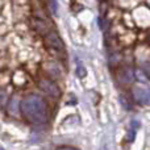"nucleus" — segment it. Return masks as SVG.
Returning a JSON list of instances; mask_svg holds the SVG:
<instances>
[{"mask_svg":"<svg viewBox=\"0 0 150 150\" xmlns=\"http://www.w3.org/2000/svg\"><path fill=\"white\" fill-rule=\"evenodd\" d=\"M20 111L24 119L34 125H42L49 120V107L46 101L38 95L25 96L20 103Z\"/></svg>","mask_w":150,"mask_h":150,"instance_id":"nucleus-1","label":"nucleus"},{"mask_svg":"<svg viewBox=\"0 0 150 150\" xmlns=\"http://www.w3.org/2000/svg\"><path fill=\"white\" fill-rule=\"evenodd\" d=\"M132 95L140 105H150V84H136L132 88Z\"/></svg>","mask_w":150,"mask_h":150,"instance_id":"nucleus-2","label":"nucleus"},{"mask_svg":"<svg viewBox=\"0 0 150 150\" xmlns=\"http://www.w3.org/2000/svg\"><path fill=\"white\" fill-rule=\"evenodd\" d=\"M45 44H46L47 47L55 50V52H63L65 50L63 41L61 40V37L55 32H47L45 34Z\"/></svg>","mask_w":150,"mask_h":150,"instance_id":"nucleus-3","label":"nucleus"},{"mask_svg":"<svg viewBox=\"0 0 150 150\" xmlns=\"http://www.w3.org/2000/svg\"><path fill=\"white\" fill-rule=\"evenodd\" d=\"M38 87L44 91L46 95L52 96V98H58L61 95V90L57 84H55L53 80L46 79V78H42L38 82Z\"/></svg>","mask_w":150,"mask_h":150,"instance_id":"nucleus-4","label":"nucleus"},{"mask_svg":"<svg viewBox=\"0 0 150 150\" xmlns=\"http://www.w3.org/2000/svg\"><path fill=\"white\" fill-rule=\"evenodd\" d=\"M117 80H119L120 83H122V84H132L136 80L133 69H130V67L120 69L119 73H117Z\"/></svg>","mask_w":150,"mask_h":150,"instance_id":"nucleus-5","label":"nucleus"},{"mask_svg":"<svg viewBox=\"0 0 150 150\" xmlns=\"http://www.w3.org/2000/svg\"><path fill=\"white\" fill-rule=\"evenodd\" d=\"M20 103L21 100L18 99L17 95H13L12 98H11V100L8 101V113L11 115V116H18V112H20Z\"/></svg>","mask_w":150,"mask_h":150,"instance_id":"nucleus-6","label":"nucleus"},{"mask_svg":"<svg viewBox=\"0 0 150 150\" xmlns=\"http://www.w3.org/2000/svg\"><path fill=\"white\" fill-rule=\"evenodd\" d=\"M32 26H33V29L38 34H44L45 36V34L49 32V28H47L46 23H45L44 20H41V18H34V20L32 21Z\"/></svg>","mask_w":150,"mask_h":150,"instance_id":"nucleus-7","label":"nucleus"},{"mask_svg":"<svg viewBox=\"0 0 150 150\" xmlns=\"http://www.w3.org/2000/svg\"><path fill=\"white\" fill-rule=\"evenodd\" d=\"M12 80H13V83H15V84L23 86V84H25V83H26V75H25V73H24V71L17 70L15 74H13Z\"/></svg>","mask_w":150,"mask_h":150,"instance_id":"nucleus-8","label":"nucleus"},{"mask_svg":"<svg viewBox=\"0 0 150 150\" xmlns=\"http://www.w3.org/2000/svg\"><path fill=\"white\" fill-rule=\"evenodd\" d=\"M134 76H136V79L140 83H142V84H150V78L148 76V74L144 70H141V69H137V70L134 71Z\"/></svg>","mask_w":150,"mask_h":150,"instance_id":"nucleus-9","label":"nucleus"},{"mask_svg":"<svg viewBox=\"0 0 150 150\" xmlns=\"http://www.w3.org/2000/svg\"><path fill=\"white\" fill-rule=\"evenodd\" d=\"M138 127V125H137ZM137 127H134V128H130V130L129 132H128V136H127V141L128 142H133V141H134V138H136V128Z\"/></svg>","mask_w":150,"mask_h":150,"instance_id":"nucleus-10","label":"nucleus"},{"mask_svg":"<svg viewBox=\"0 0 150 150\" xmlns=\"http://www.w3.org/2000/svg\"><path fill=\"white\" fill-rule=\"evenodd\" d=\"M8 101V95L7 92H5L4 90H0V108H1L3 105H5Z\"/></svg>","mask_w":150,"mask_h":150,"instance_id":"nucleus-11","label":"nucleus"},{"mask_svg":"<svg viewBox=\"0 0 150 150\" xmlns=\"http://www.w3.org/2000/svg\"><path fill=\"white\" fill-rule=\"evenodd\" d=\"M120 104L122 105V108L127 109V111H130V104H129V100H128L125 96H120Z\"/></svg>","mask_w":150,"mask_h":150,"instance_id":"nucleus-12","label":"nucleus"},{"mask_svg":"<svg viewBox=\"0 0 150 150\" xmlns=\"http://www.w3.org/2000/svg\"><path fill=\"white\" fill-rule=\"evenodd\" d=\"M120 61H121V55L120 54H113V55H111L109 63H111V66H115V65H117Z\"/></svg>","mask_w":150,"mask_h":150,"instance_id":"nucleus-13","label":"nucleus"},{"mask_svg":"<svg viewBox=\"0 0 150 150\" xmlns=\"http://www.w3.org/2000/svg\"><path fill=\"white\" fill-rule=\"evenodd\" d=\"M76 75L79 78H84L86 75H87V71H86V69L83 67L82 65H78V67H76Z\"/></svg>","mask_w":150,"mask_h":150,"instance_id":"nucleus-14","label":"nucleus"},{"mask_svg":"<svg viewBox=\"0 0 150 150\" xmlns=\"http://www.w3.org/2000/svg\"><path fill=\"white\" fill-rule=\"evenodd\" d=\"M99 25H100L101 29H105V26H107L105 18H104V17H100V18H99Z\"/></svg>","mask_w":150,"mask_h":150,"instance_id":"nucleus-15","label":"nucleus"},{"mask_svg":"<svg viewBox=\"0 0 150 150\" xmlns=\"http://www.w3.org/2000/svg\"><path fill=\"white\" fill-rule=\"evenodd\" d=\"M52 11L53 13H57V1L55 0H52Z\"/></svg>","mask_w":150,"mask_h":150,"instance_id":"nucleus-16","label":"nucleus"},{"mask_svg":"<svg viewBox=\"0 0 150 150\" xmlns=\"http://www.w3.org/2000/svg\"><path fill=\"white\" fill-rule=\"evenodd\" d=\"M5 30H7V29H5V26H3L1 24H0V36H1V34H4Z\"/></svg>","mask_w":150,"mask_h":150,"instance_id":"nucleus-17","label":"nucleus"},{"mask_svg":"<svg viewBox=\"0 0 150 150\" xmlns=\"http://www.w3.org/2000/svg\"><path fill=\"white\" fill-rule=\"evenodd\" d=\"M57 150H78V149H74V148H59Z\"/></svg>","mask_w":150,"mask_h":150,"instance_id":"nucleus-18","label":"nucleus"},{"mask_svg":"<svg viewBox=\"0 0 150 150\" xmlns=\"http://www.w3.org/2000/svg\"><path fill=\"white\" fill-rule=\"evenodd\" d=\"M0 24H3V17H0Z\"/></svg>","mask_w":150,"mask_h":150,"instance_id":"nucleus-19","label":"nucleus"},{"mask_svg":"<svg viewBox=\"0 0 150 150\" xmlns=\"http://www.w3.org/2000/svg\"><path fill=\"white\" fill-rule=\"evenodd\" d=\"M0 150H4V149H3V148H0Z\"/></svg>","mask_w":150,"mask_h":150,"instance_id":"nucleus-20","label":"nucleus"},{"mask_svg":"<svg viewBox=\"0 0 150 150\" xmlns=\"http://www.w3.org/2000/svg\"><path fill=\"white\" fill-rule=\"evenodd\" d=\"M0 4H1V1H0Z\"/></svg>","mask_w":150,"mask_h":150,"instance_id":"nucleus-21","label":"nucleus"}]
</instances>
